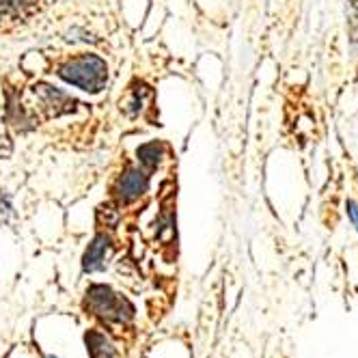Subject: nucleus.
Masks as SVG:
<instances>
[{
	"label": "nucleus",
	"mask_w": 358,
	"mask_h": 358,
	"mask_svg": "<svg viewBox=\"0 0 358 358\" xmlns=\"http://www.w3.org/2000/svg\"><path fill=\"white\" fill-rule=\"evenodd\" d=\"M58 76L82 91L97 93L108 80V65L97 54H80L58 67Z\"/></svg>",
	"instance_id": "obj_1"
},
{
	"label": "nucleus",
	"mask_w": 358,
	"mask_h": 358,
	"mask_svg": "<svg viewBox=\"0 0 358 358\" xmlns=\"http://www.w3.org/2000/svg\"><path fill=\"white\" fill-rule=\"evenodd\" d=\"M86 307L95 315L104 318L106 322H130L134 318V307L123 296L115 294L108 285H91L86 289Z\"/></svg>",
	"instance_id": "obj_2"
},
{
	"label": "nucleus",
	"mask_w": 358,
	"mask_h": 358,
	"mask_svg": "<svg viewBox=\"0 0 358 358\" xmlns=\"http://www.w3.org/2000/svg\"><path fill=\"white\" fill-rule=\"evenodd\" d=\"M149 188V175L141 167H130L115 186V195L121 203H132L141 199Z\"/></svg>",
	"instance_id": "obj_3"
},
{
	"label": "nucleus",
	"mask_w": 358,
	"mask_h": 358,
	"mask_svg": "<svg viewBox=\"0 0 358 358\" xmlns=\"http://www.w3.org/2000/svg\"><path fill=\"white\" fill-rule=\"evenodd\" d=\"M110 250V240L104 233H99L95 240L88 244L84 257H82V270L84 272H99L106 261V255Z\"/></svg>",
	"instance_id": "obj_4"
},
{
	"label": "nucleus",
	"mask_w": 358,
	"mask_h": 358,
	"mask_svg": "<svg viewBox=\"0 0 358 358\" xmlns=\"http://www.w3.org/2000/svg\"><path fill=\"white\" fill-rule=\"evenodd\" d=\"M37 88V99L41 102V106L46 108L50 115H61V112H67L69 106L73 104V99H69L63 91H58L54 86H48V84H39L35 86Z\"/></svg>",
	"instance_id": "obj_5"
},
{
	"label": "nucleus",
	"mask_w": 358,
	"mask_h": 358,
	"mask_svg": "<svg viewBox=\"0 0 358 358\" xmlns=\"http://www.w3.org/2000/svg\"><path fill=\"white\" fill-rule=\"evenodd\" d=\"M86 346L88 352H91L93 358H115L117 356V348L110 343V339L99 333V331H88L86 333Z\"/></svg>",
	"instance_id": "obj_6"
},
{
	"label": "nucleus",
	"mask_w": 358,
	"mask_h": 358,
	"mask_svg": "<svg viewBox=\"0 0 358 358\" xmlns=\"http://www.w3.org/2000/svg\"><path fill=\"white\" fill-rule=\"evenodd\" d=\"M37 0H0V16L5 18H24L31 13Z\"/></svg>",
	"instance_id": "obj_7"
},
{
	"label": "nucleus",
	"mask_w": 358,
	"mask_h": 358,
	"mask_svg": "<svg viewBox=\"0 0 358 358\" xmlns=\"http://www.w3.org/2000/svg\"><path fill=\"white\" fill-rule=\"evenodd\" d=\"M139 160L147 171L158 169V164L162 160V145L160 143H147L139 149Z\"/></svg>",
	"instance_id": "obj_8"
},
{
	"label": "nucleus",
	"mask_w": 358,
	"mask_h": 358,
	"mask_svg": "<svg viewBox=\"0 0 358 358\" xmlns=\"http://www.w3.org/2000/svg\"><path fill=\"white\" fill-rule=\"evenodd\" d=\"M16 216V212H13V205H11V199L7 195H3L0 192V218L3 220H9Z\"/></svg>",
	"instance_id": "obj_9"
},
{
	"label": "nucleus",
	"mask_w": 358,
	"mask_h": 358,
	"mask_svg": "<svg viewBox=\"0 0 358 358\" xmlns=\"http://www.w3.org/2000/svg\"><path fill=\"white\" fill-rule=\"evenodd\" d=\"M350 33H352V43H358V3H352V13H350Z\"/></svg>",
	"instance_id": "obj_10"
},
{
	"label": "nucleus",
	"mask_w": 358,
	"mask_h": 358,
	"mask_svg": "<svg viewBox=\"0 0 358 358\" xmlns=\"http://www.w3.org/2000/svg\"><path fill=\"white\" fill-rule=\"evenodd\" d=\"M348 216H350L352 225H354L356 231H358V205H356L354 201H348Z\"/></svg>",
	"instance_id": "obj_11"
}]
</instances>
